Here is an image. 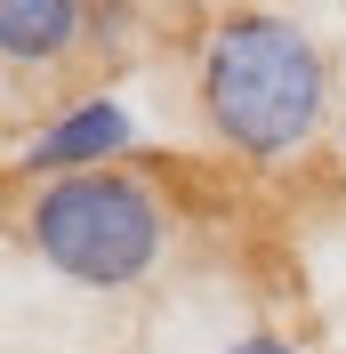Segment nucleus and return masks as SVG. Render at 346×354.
<instances>
[{"label":"nucleus","mask_w":346,"mask_h":354,"mask_svg":"<svg viewBox=\"0 0 346 354\" xmlns=\"http://www.w3.org/2000/svg\"><path fill=\"white\" fill-rule=\"evenodd\" d=\"M24 242H33V258L48 274H65L81 290H129L170 250V209H161V194H153L145 177L89 169V177L33 185V201H24Z\"/></svg>","instance_id":"obj_2"},{"label":"nucleus","mask_w":346,"mask_h":354,"mask_svg":"<svg viewBox=\"0 0 346 354\" xmlns=\"http://www.w3.org/2000/svg\"><path fill=\"white\" fill-rule=\"evenodd\" d=\"M194 97L210 113V129L226 153L242 161H290L314 145L330 113V65L322 41L306 32L298 17H274V8H234V17L210 24L194 65Z\"/></svg>","instance_id":"obj_1"},{"label":"nucleus","mask_w":346,"mask_h":354,"mask_svg":"<svg viewBox=\"0 0 346 354\" xmlns=\"http://www.w3.org/2000/svg\"><path fill=\"white\" fill-rule=\"evenodd\" d=\"M129 105L121 97H81V105H65L57 121H41V137L24 145L17 169H33L41 185H57V177H89V169H113V161L129 153Z\"/></svg>","instance_id":"obj_3"},{"label":"nucleus","mask_w":346,"mask_h":354,"mask_svg":"<svg viewBox=\"0 0 346 354\" xmlns=\"http://www.w3.org/2000/svg\"><path fill=\"white\" fill-rule=\"evenodd\" d=\"M81 32H89L81 0H8L0 8V57L8 65H57L81 48Z\"/></svg>","instance_id":"obj_4"},{"label":"nucleus","mask_w":346,"mask_h":354,"mask_svg":"<svg viewBox=\"0 0 346 354\" xmlns=\"http://www.w3.org/2000/svg\"><path fill=\"white\" fill-rule=\"evenodd\" d=\"M217 354H298L290 338H274V330H242V338H226Z\"/></svg>","instance_id":"obj_5"}]
</instances>
